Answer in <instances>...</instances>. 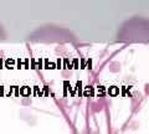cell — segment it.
<instances>
[{"label":"cell","instance_id":"1","mask_svg":"<svg viewBox=\"0 0 149 134\" xmlns=\"http://www.w3.org/2000/svg\"><path fill=\"white\" fill-rule=\"evenodd\" d=\"M118 41L120 42H144L149 40V25L147 19L134 17L125 21L118 31Z\"/></svg>","mask_w":149,"mask_h":134},{"label":"cell","instance_id":"2","mask_svg":"<svg viewBox=\"0 0 149 134\" xmlns=\"http://www.w3.org/2000/svg\"><path fill=\"white\" fill-rule=\"evenodd\" d=\"M29 39L36 42H72L76 41V36L65 27L46 25L35 30L29 35Z\"/></svg>","mask_w":149,"mask_h":134},{"label":"cell","instance_id":"3","mask_svg":"<svg viewBox=\"0 0 149 134\" xmlns=\"http://www.w3.org/2000/svg\"><path fill=\"white\" fill-rule=\"evenodd\" d=\"M8 37V34H6V31L5 29H4V26L0 24V41H4V40H6Z\"/></svg>","mask_w":149,"mask_h":134}]
</instances>
